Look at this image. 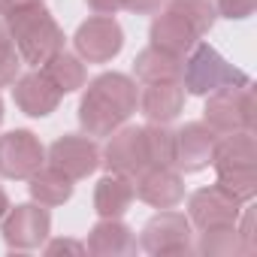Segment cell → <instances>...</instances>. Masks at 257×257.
<instances>
[{
    "instance_id": "ffe728a7",
    "label": "cell",
    "mask_w": 257,
    "mask_h": 257,
    "mask_svg": "<svg viewBox=\"0 0 257 257\" xmlns=\"http://www.w3.org/2000/svg\"><path fill=\"white\" fill-rule=\"evenodd\" d=\"M134 76L143 85L152 82H179L182 79V58L170 55L158 46H146L137 58H134Z\"/></svg>"
},
{
    "instance_id": "f1b7e54d",
    "label": "cell",
    "mask_w": 257,
    "mask_h": 257,
    "mask_svg": "<svg viewBox=\"0 0 257 257\" xmlns=\"http://www.w3.org/2000/svg\"><path fill=\"white\" fill-rule=\"evenodd\" d=\"M236 233L242 239V248L245 254H254L257 251V233H254V209H242L239 212V221H236Z\"/></svg>"
},
{
    "instance_id": "f546056e",
    "label": "cell",
    "mask_w": 257,
    "mask_h": 257,
    "mask_svg": "<svg viewBox=\"0 0 257 257\" xmlns=\"http://www.w3.org/2000/svg\"><path fill=\"white\" fill-rule=\"evenodd\" d=\"M167 0H124V10L134 16H158Z\"/></svg>"
},
{
    "instance_id": "4316f807",
    "label": "cell",
    "mask_w": 257,
    "mask_h": 257,
    "mask_svg": "<svg viewBox=\"0 0 257 257\" xmlns=\"http://www.w3.org/2000/svg\"><path fill=\"white\" fill-rule=\"evenodd\" d=\"M19 76H22V55L10 43L0 49V88H10Z\"/></svg>"
},
{
    "instance_id": "5bb4252c",
    "label": "cell",
    "mask_w": 257,
    "mask_h": 257,
    "mask_svg": "<svg viewBox=\"0 0 257 257\" xmlns=\"http://www.w3.org/2000/svg\"><path fill=\"white\" fill-rule=\"evenodd\" d=\"M13 100H16V106H19L25 115H31V118H46V115H52V112L58 109L61 94H58V88L46 79V73H43L40 67H34L31 73L19 76V79L13 82Z\"/></svg>"
},
{
    "instance_id": "d4e9b609",
    "label": "cell",
    "mask_w": 257,
    "mask_h": 257,
    "mask_svg": "<svg viewBox=\"0 0 257 257\" xmlns=\"http://www.w3.org/2000/svg\"><path fill=\"white\" fill-rule=\"evenodd\" d=\"M164 7L173 10V13H179L185 22H191V28L200 37L209 34L215 28V19H218V10H215L212 0H167Z\"/></svg>"
},
{
    "instance_id": "1f68e13d",
    "label": "cell",
    "mask_w": 257,
    "mask_h": 257,
    "mask_svg": "<svg viewBox=\"0 0 257 257\" xmlns=\"http://www.w3.org/2000/svg\"><path fill=\"white\" fill-rule=\"evenodd\" d=\"M85 4L94 16H115L118 10H124V0H85Z\"/></svg>"
},
{
    "instance_id": "30bf717a",
    "label": "cell",
    "mask_w": 257,
    "mask_h": 257,
    "mask_svg": "<svg viewBox=\"0 0 257 257\" xmlns=\"http://www.w3.org/2000/svg\"><path fill=\"white\" fill-rule=\"evenodd\" d=\"M49 164L58 167L64 176H70L73 182L88 179L91 173H97L100 167V146L94 143V137H79V134H64L49 146Z\"/></svg>"
},
{
    "instance_id": "d6a6232c",
    "label": "cell",
    "mask_w": 257,
    "mask_h": 257,
    "mask_svg": "<svg viewBox=\"0 0 257 257\" xmlns=\"http://www.w3.org/2000/svg\"><path fill=\"white\" fill-rule=\"evenodd\" d=\"M34 4H40V0H0V19H10L13 13L28 10V7H34Z\"/></svg>"
},
{
    "instance_id": "277c9868",
    "label": "cell",
    "mask_w": 257,
    "mask_h": 257,
    "mask_svg": "<svg viewBox=\"0 0 257 257\" xmlns=\"http://www.w3.org/2000/svg\"><path fill=\"white\" fill-rule=\"evenodd\" d=\"M203 121L218 137L236 131H254V85L245 82L209 94L203 106Z\"/></svg>"
},
{
    "instance_id": "8fae6325",
    "label": "cell",
    "mask_w": 257,
    "mask_h": 257,
    "mask_svg": "<svg viewBox=\"0 0 257 257\" xmlns=\"http://www.w3.org/2000/svg\"><path fill=\"white\" fill-rule=\"evenodd\" d=\"M242 203L233 200L224 188L209 185L191 194L188 200V221L197 230H212V227H233L239 221Z\"/></svg>"
},
{
    "instance_id": "836d02e7",
    "label": "cell",
    "mask_w": 257,
    "mask_h": 257,
    "mask_svg": "<svg viewBox=\"0 0 257 257\" xmlns=\"http://www.w3.org/2000/svg\"><path fill=\"white\" fill-rule=\"evenodd\" d=\"M13 40H10V28H7V22L4 19H0V49H4V46H10Z\"/></svg>"
},
{
    "instance_id": "52a82bcc",
    "label": "cell",
    "mask_w": 257,
    "mask_h": 257,
    "mask_svg": "<svg viewBox=\"0 0 257 257\" xmlns=\"http://www.w3.org/2000/svg\"><path fill=\"white\" fill-rule=\"evenodd\" d=\"M0 233L4 242L16 251H31L40 248L49 233H52V215L46 212V206L40 203H22V206H10V212L0 218Z\"/></svg>"
},
{
    "instance_id": "7a4b0ae2",
    "label": "cell",
    "mask_w": 257,
    "mask_h": 257,
    "mask_svg": "<svg viewBox=\"0 0 257 257\" xmlns=\"http://www.w3.org/2000/svg\"><path fill=\"white\" fill-rule=\"evenodd\" d=\"M4 22L10 28V40H13L16 52L22 55V64L43 67L52 55H58L64 49V31L55 22V16L46 10L43 0L28 10L13 13Z\"/></svg>"
},
{
    "instance_id": "484cf974",
    "label": "cell",
    "mask_w": 257,
    "mask_h": 257,
    "mask_svg": "<svg viewBox=\"0 0 257 257\" xmlns=\"http://www.w3.org/2000/svg\"><path fill=\"white\" fill-rule=\"evenodd\" d=\"M218 188H224L233 200H239L242 206L254 200L257 194V167H245V170H221L218 173Z\"/></svg>"
},
{
    "instance_id": "9c48e42d",
    "label": "cell",
    "mask_w": 257,
    "mask_h": 257,
    "mask_svg": "<svg viewBox=\"0 0 257 257\" xmlns=\"http://www.w3.org/2000/svg\"><path fill=\"white\" fill-rule=\"evenodd\" d=\"M46 164V149L31 131H10L0 137V176L4 179H31Z\"/></svg>"
},
{
    "instance_id": "7c38bea8",
    "label": "cell",
    "mask_w": 257,
    "mask_h": 257,
    "mask_svg": "<svg viewBox=\"0 0 257 257\" xmlns=\"http://www.w3.org/2000/svg\"><path fill=\"white\" fill-rule=\"evenodd\" d=\"M134 194L152 209H176L185 200V182L176 167L149 164L143 173L134 176Z\"/></svg>"
},
{
    "instance_id": "e575fe53",
    "label": "cell",
    "mask_w": 257,
    "mask_h": 257,
    "mask_svg": "<svg viewBox=\"0 0 257 257\" xmlns=\"http://www.w3.org/2000/svg\"><path fill=\"white\" fill-rule=\"evenodd\" d=\"M10 212V197H7V191L4 188H0V218H4Z\"/></svg>"
},
{
    "instance_id": "d590c367",
    "label": "cell",
    "mask_w": 257,
    "mask_h": 257,
    "mask_svg": "<svg viewBox=\"0 0 257 257\" xmlns=\"http://www.w3.org/2000/svg\"><path fill=\"white\" fill-rule=\"evenodd\" d=\"M0 124H4V97H0Z\"/></svg>"
},
{
    "instance_id": "83f0119b",
    "label": "cell",
    "mask_w": 257,
    "mask_h": 257,
    "mask_svg": "<svg viewBox=\"0 0 257 257\" xmlns=\"http://www.w3.org/2000/svg\"><path fill=\"white\" fill-rule=\"evenodd\" d=\"M212 4H215L218 16H224L230 22H242V19H248L254 13L257 0H212Z\"/></svg>"
},
{
    "instance_id": "7402d4cb",
    "label": "cell",
    "mask_w": 257,
    "mask_h": 257,
    "mask_svg": "<svg viewBox=\"0 0 257 257\" xmlns=\"http://www.w3.org/2000/svg\"><path fill=\"white\" fill-rule=\"evenodd\" d=\"M40 70H43L46 79L58 88L61 97H64V94H73V91H79V88H85V79H88L85 61H82L79 55L67 52V49H61L58 55H52Z\"/></svg>"
},
{
    "instance_id": "ba28073f",
    "label": "cell",
    "mask_w": 257,
    "mask_h": 257,
    "mask_svg": "<svg viewBox=\"0 0 257 257\" xmlns=\"http://www.w3.org/2000/svg\"><path fill=\"white\" fill-rule=\"evenodd\" d=\"M100 164L109 173L118 176H137L149 167V149H146V131L143 127H127L121 124L118 131L109 134L106 149L100 152Z\"/></svg>"
},
{
    "instance_id": "9a60e30c",
    "label": "cell",
    "mask_w": 257,
    "mask_h": 257,
    "mask_svg": "<svg viewBox=\"0 0 257 257\" xmlns=\"http://www.w3.org/2000/svg\"><path fill=\"white\" fill-rule=\"evenodd\" d=\"M149 40H152V46H158V49H164L170 55L185 58L200 43V34L191 28V22H185L179 13H173V10L164 7V13L155 16V22L149 28Z\"/></svg>"
},
{
    "instance_id": "2e32d148",
    "label": "cell",
    "mask_w": 257,
    "mask_h": 257,
    "mask_svg": "<svg viewBox=\"0 0 257 257\" xmlns=\"http://www.w3.org/2000/svg\"><path fill=\"white\" fill-rule=\"evenodd\" d=\"M185 109L182 82H152L140 94V112L149 124H173Z\"/></svg>"
},
{
    "instance_id": "3957f363",
    "label": "cell",
    "mask_w": 257,
    "mask_h": 257,
    "mask_svg": "<svg viewBox=\"0 0 257 257\" xmlns=\"http://www.w3.org/2000/svg\"><path fill=\"white\" fill-rule=\"evenodd\" d=\"M182 88L185 94L194 97H209L221 88H233V85H245L251 82L239 67H233L215 46L209 43H197L185 58H182Z\"/></svg>"
},
{
    "instance_id": "d6986e66",
    "label": "cell",
    "mask_w": 257,
    "mask_h": 257,
    "mask_svg": "<svg viewBox=\"0 0 257 257\" xmlns=\"http://www.w3.org/2000/svg\"><path fill=\"white\" fill-rule=\"evenodd\" d=\"M134 179L131 176H118V173H106L97 188H94V212L100 218H121L134 203Z\"/></svg>"
},
{
    "instance_id": "44dd1931",
    "label": "cell",
    "mask_w": 257,
    "mask_h": 257,
    "mask_svg": "<svg viewBox=\"0 0 257 257\" xmlns=\"http://www.w3.org/2000/svg\"><path fill=\"white\" fill-rule=\"evenodd\" d=\"M28 191H31V200L40 203V206H64L70 197H73V179L64 176L58 167L52 164H43L31 179H28Z\"/></svg>"
},
{
    "instance_id": "4dcf8cb0",
    "label": "cell",
    "mask_w": 257,
    "mask_h": 257,
    "mask_svg": "<svg viewBox=\"0 0 257 257\" xmlns=\"http://www.w3.org/2000/svg\"><path fill=\"white\" fill-rule=\"evenodd\" d=\"M85 251L88 248L82 242H76V239H55V242L46 245V254L49 257H55V254H85Z\"/></svg>"
},
{
    "instance_id": "603a6c76",
    "label": "cell",
    "mask_w": 257,
    "mask_h": 257,
    "mask_svg": "<svg viewBox=\"0 0 257 257\" xmlns=\"http://www.w3.org/2000/svg\"><path fill=\"white\" fill-rule=\"evenodd\" d=\"M203 257H233V254H245L242 239L233 227H212V230H200V242L194 248Z\"/></svg>"
},
{
    "instance_id": "4fadbf2b",
    "label": "cell",
    "mask_w": 257,
    "mask_h": 257,
    "mask_svg": "<svg viewBox=\"0 0 257 257\" xmlns=\"http://www.w3.org/2000/svg\"><path fill=\"white\" fill-rule=\"evenodd\" d=\"M218 134L206 121H188L185 127L176 131V158L173 167L182 173H200L212 164V152H215Z\"/></svg>"
},
{
    "instance_id": "cb8c5ba5",
    "label": "cell",
    "mask_w": 257,
    "mask_h": 257,
    "mask_svg": "<svg viewBox=\"0 0 257 257\" xmlns=\"http://www.w3.org/2000/svg\"><path fill=\"white\" fill-rule=\"evenodd\" d=\"M146 149H149V164L155 167H173L176 158V131L170 124H146Z\"/></svg>"
},
{
    "instance_id": "8992f818",
    "label": "cell",
    "mask_w": 257,
    "mask_h": 257,
    "mask_svg": "<svg viewBox=\"0 0 257 257\" xmlns=\"http://www.w3.org/2000/svg\"><path fill=\"white\" fill-rule=\"evenodd\" d=\"M73 46L85 64H109L124 49V31L115 16H91L76 28Z\"/></svg>"
},
{
    "instance_id": "ac0fdd59",
    "label": "cell",
    "mask_w": 257,
    "mask_h": 257,
    "mask_svg": "<svg viewBox=\"0 0 257 257\" xmlns=\"http://www.w3.org/2000/svg\"><path fill=\"white\" fill-rule=\"evenodd\" d=\"M215 173L221 170H245V167H257V143H254V131H236V134H224L215 143L212 152V164Z\"/></svg>"
},
{
    "instance_id": "e0dca14e",
    "label": "cell",
    "mask_w": 257,
    "mask_h": 257,
    "mask_svg": "<svg viewBox=\"0 0 257 257\" xmlns=\"http://www.w3.org/2000/svg\"><path fill=\"white\" fill-rule=\"evenodd\" d=\"M85 248L94 257H121L137 251V236L121 218H100L91 227Z\"/></svg>"
},
{
    "instance_id": "5b68a950",
    "label": "cell",
    "mask_w": 257,
    "mask_h": 257,
    "mask_svg": "<svg viewBox=\"0 0 257 257\" xmlns=\"http://www.w3.org/2000/svg\"><path fill=\"white\" fill-rule=\"evenodd\" d=\"M140 248L155 254V257H176V254H191V221L182 212L161 209L155 218L146 221L140 233Z\"/></svg>"
},
{
    "instance_id": "6da1fadb",
    "label": "cell",
    "mask_w": 257,
    "mask_h": 257,
    "mask_svg": "<svg viewBox=\"0 0 257 257\" xmlns=\"http://www.w3.org/2000/svg\"><path fill=\"white\" fill-rule=\"evenodd\" d=\"M140 106L137 82L124 73H100L88 82L82 100H79V124L88 137H109L127 124Z\"/></svg>"
}]
</instances>
